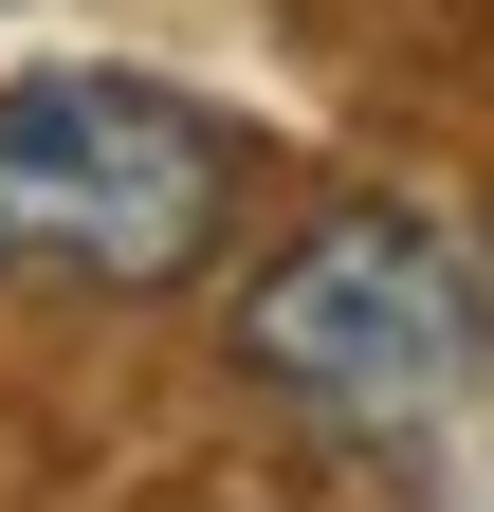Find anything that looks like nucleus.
I'll use <instances>...</instances> for the list:
<instances>
[{
    "label": "nucleus",
    "instance_id": "nucleus-1",
    "mask_svg": "<svg viewBox=\"0 0 494 512\" xmlns=\"http://www.w3.org/2000/svg\"><path fill=\"white\" fill-rule=\"evenodd\" d=\"M238 128L165 74H19L0 92V275L55 293H165L220 256Z\"/></svg>",
    "mask_w": 494,
    "mask_h": 512
},
{
    "label": "nucleus",
    "instance_id": "nucleus-2",
    "mask_svg": "<svg viewBox=\"0 0 494 512\" xmlns=\"http://www.w3.org/2000/svg\"><path fill=\"white\" fill-rule=\"evenodd\" d=\"M476 330H494L476 256H458L440 220H403V202H330V220H293V238L257 256V293H238V366H257L275 403L348 421V439L440 421L458 384H476Z\"/></svg>",
    "mask_w": 494,
    "mask_h": 512
}]
</instances>
